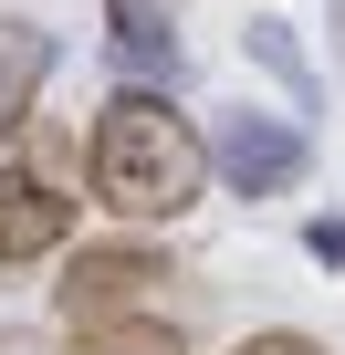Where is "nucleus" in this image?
Masks as SVG:
<instances>
[{
	"instance_id": "4",
	"label": "nucleus",
	"mask_w": 345,
	"mask_h": 355,
	"mask_svg": "<svg viewBox=\"0 0 345 355\" xmlns=\"http://www.w3.org/2000/svg\"><path fill=\"white\" fill-rule=\"evenodd\" d=\"M84 230V199L63 189L53 167H0V272H22V261H63Z\"/></svg>"
},
{
	"instance_id": "6",
	"label": "nucleus",
	"mask_w": 345,
	"mask_h": 355,
	"mask_svg": "<svg viewBox=\"0 0 345 355\" xmlns=\"http://www.w3.org/2000/svg\"><path fill=\"white\" fill-rule=\"evenodd\" d=\"M53 63H63V42H53V32L32 21V11H0V167H11V146L32 136Z\"/></svg>"
},
{
	"instance_id": "2",
	"label": "nucleus",
	"mask_w": 345,
	"mask_h": 355,
	"mask_svg": "<svg viewBox=\"0 0 345 355\" xmlns=\"http://www.w3.org/2000/svg\"><path fill=\"white\" fill-rule=\"evenodd\" d=\"M157 282H167V251H157V241H74V251H63V282H53V313H63L74 334L136 324Z\"/></svg>"
},
{
	"instance_id": "11",
	"label": "nucleus",
	"mask_w": 345,
	"mask_h": 355,
	"mask_svg": "<svg viewBox=\"0 0 345 355\" xmlns=\"http://www.w3.org/2000/svg\"><path fill=\"white\" fill-rule=\"evenodd\" d=\"M0 355H42V345H32V334H0Z\"/></svg>"
},
{
	"instance_id": "1",
	"label": "nucleus",
	"mask_w": 345,
	"mask_h": 355,
	"mask_svg": "<svg viewBox=\"0 0 345 355\" xmlns=\"http://www.w3.org/2000/svg\"><path fill=\"white\" fill-rule=\"evenodd\" d=\"M84 178H94V209L136 220V230H178L220 178H210V136L178 115V94H146V84H115L94 105V136H84Z\"/></svg>"
},
{
	"instance_id": "7",
	"label": "nucleus",
	"mask_w": 345,
	"mask_h": 355,
	"mask_svg": "<svg viewBox=\"0 0 345 355\" xmlns=\"http://www.w3.org/2000/svg\"><path fill=\"white\" fill-rule=\"evenodd\" d=\"M241 53H251V63H262V73L293 94V125H303V115H324V84H314V63H303L293 21H251V32H241Z\"/></svg>"
},
{
	"instance_id": "8",
	"label": "nucleus",
	"mask_w": 345,
	"mask_h": 355,
	"mask_svg": "<svg viewBox=\"0 0 345 355\" xmlns=\"http://www.w3.org/2000/svg\"><path fill=\"white\" fill-rule=\"evenodd\" d=\"M74 355H189V345H178V324H167V313H136V324H94V334H74Z\"/></svg>"
},
{
	"instance_id": "5",
	"label": "nucleus",
	"mask_w": 345,
	"mask_h": 355,
	"mask_svg": "<svg viewBox=\"0 0 345 355\" xmlns=\"http://www.w3.org/2000/svg\"><path fill=\"white\" fill-rule=\"evenodd\" d=\"M178 11H189V0H105V42H115L126 84L178 94V73H189V53H178Z\"/></svg>"
},
{
	"instance_id": "3",
	"label": "nucleus",
	"mask_w": 345,
	"mask_h": 355,
	"mask_svg": "<svg viewBox=\"0 0 345 355\" xmlns=\"http://www.w3.org/2000/svg\"><path fill=\"white\" fill-rule=\"evenodd\" d=\"M210 178L230 199H283V189H303L314 178V125H293V115H220L210 125Z\"/></svg>"
},
{
	"instance_id": "9",
	"label": "nucleus",
	"mask_w": 345,
	"mask_h": 355,
	"mask_svg": "<svg viewBox=\"0 0 345 355\" xmlns=\"http://www.w3.org/2000/svg\"><path fill=\"white\" fill-rule=\"evenodd\" d=\"M303 261L345 272V209H314V220H303Z\"/></svg>"
},
{
	"instance_id": "10",
	"label": "nucleus",
	"mask_w": 345,
	"mask_h": 355,
	"mask_svg": "<svg viewBox=\"0 0 345 355\" xmlns=\"http://www.w3.org/2000/svg\"><path fill=\"white\" fill-rule=\"evenodd\" d=\"M230 355H324V345H314V334H293V324H272V334H241Z\"/></svg>"
}]
</instances>
